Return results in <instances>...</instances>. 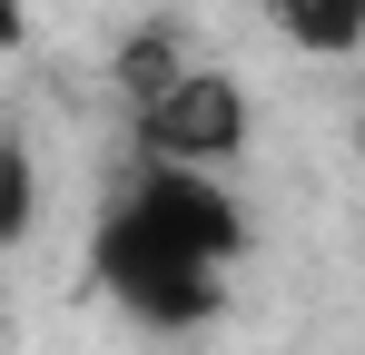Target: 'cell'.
<instances>
[{"label": "cell", "instance_id": "6da1fadb", "mask_svg": "<svg viewBox=\"0 0 365 355\" xmlns=\"http://www.w3.org/2000/svg\"><path fill=\"white\" fill-rule=\"evenodd\" d=\"M247 257V207L217 178L187 168H138L109 197V217L89 237V267L99 287L119 296L138 326H207L227 306V267Z\"/></svg>", "mask_w": 365, "mask_h": 355}, {"label": "cell", "instance_id": "7a4b0ae2", "mask_svg": "<svg viewBox=\"0 0 365 355\" xmlns=\"http://www.w3.org/2000/svg\"><path fill=\"white\" fill-rule=\"evenodd\" d=\"M138 128V168H187V178H227L247 158V89L227 69H178V89H158L148 109L128 118Z\"/></svg>", "mask_w": 365, "mask_h": 355}, {"label": "cell", "instance_id": "3957f363", "mask_svg": "<svg viewBox=\"0 0 365 355\" xmlns=\"http://www.w3.org/2000/svg\"><path fill=\"white\" fill-rule=\"evenodd\" d=\"M267 30L306 59H346L365 50V0H267Z\"/></svg>", "mask_w": 365, "mask_h": 355}, {"label": "cell", "instance_id": "277c9868", "mask_svg": "<svg viewBox=\"0 0 365 355\" xmlns=\"http://www.w3.org/2000/svg\"><path fill=\"white\" fill-rule=\"evenodd\" d=\"M109 79H119L128 118H138L158 89H178V40H168V30H128V40H119V59H109Z\"/></svg>", "mask_w": 365, "mask_h": 355}, {"label": "cell", "instance_id": "5b68a950", "mask_svg": "<svg viewBox=\"0 0 365 355\" xmlns=\"http://www.w3.org/2000/svg\"><path fill=\"white\" fill-rule=\"evenodd\" d=\"M30 227H40V158H30L20 128H0V257H10Z\"/></svg>", "mask_w": 365, "mask_h": 355}, {"label": "cell", "instance_id": "8992f818", "mask_svg": "<svg viewBox=\"0 0 365 355\" xmlns=\"http://www.w3.org/2000/svg\"><path fill=\"white\" fill-rule=\"evenodd\" d=\"M20 40H30V0H0V59L20 50Z\"/></svg>", "mask_w": 365, "mask_h": 355}, {"label": "cell", "instance_id": "52a82bcc", "mask_svg": "<svg viewBox=\"0 0 365 355\" xmlns=\"http://www.w3.org/2000/svg\"><path fill=\"white\" fill-rule=\"evenodd\" d=\"M356 148H365V109H356Z\"/></svg>", "mask_w": 365, "mask_h": 355}]
</instances>
